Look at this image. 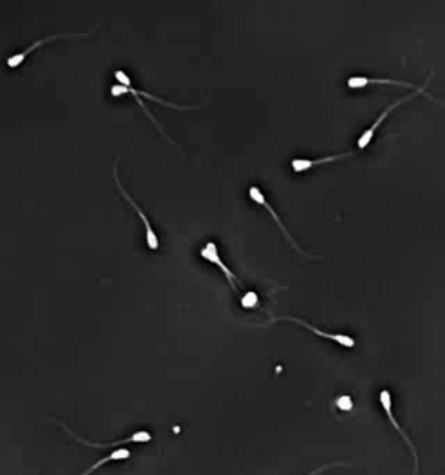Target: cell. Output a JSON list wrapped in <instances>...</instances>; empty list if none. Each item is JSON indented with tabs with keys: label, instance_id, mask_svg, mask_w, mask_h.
<instances>
[{
	"label": "cell",
	"instance_id": "cell-4",
	"mask_svg": "<svg viewBox=\"0 0 445 475\" xmlns=\"http://www.w3.org/2000/svg\"><path fill=\"white\" fill-rule=\"evenodd\" d=\"M91 35V31H85V34H63V35H51V37H44V38H41V41H37V42H34V44L30 45L28 49H24L23 52H17V55H13V56H9V58L6 59V63H7V68H17V66H21L24 63V59L28 58V56L31 55L34 51H38V49L42 48V45H45V44H51V42H54V41H65V38H85V37H89Z\"/></svg>",
	"mask_w": 445,
	"mask_h": 475
},
{
	"label": "cell",
	"instance_id": "cell-13",
	"mask_svg": "<svg viewBox=\"0 0 445 475\" xmlns=\"http://www.w3.org/2000/svg\"><path fill=\"white\" fill-rule=\"evenodd\" d=\"M240 303L244 309H254V306H258V295H256V292H247V295L240 299Z\"/></svg>",
	"mask_w": 445,
	"mask_h": 475
},
{
	"label": "cell",
	"instance_id": "cell-11",
	"mask_svg": "<svg viewBox=\"0 0 445 475\" xmlns=\"http://www.w3.org/2000/svg\"><path fill=\"white\" fill-rule=\"evenodd\" d=\"M351 155H353V152H344V153H341V155L322 157V159H301V157H298V159H294L293 162H291V166H293L294 173L299 174V173H305V171H309L315 166L336 162V160H341V159H344V157H351Z\"/></svg>",
	"mask_w": 445,
	"mask_h": 475
},
{
	"label": "cell",
	"instance_id": "cell-2",
	"mask_svg": "<svg viewBox=\"0 0 445 475\" xmlns=\"http://www.w3.org/2000/svg\"><path fill=\"white\" fill-rule=\"evenodd\" d=\"M418 94H423V96H426V98H428V99H432V101H437V103H439V99H437V98H433L432 94H425V92H421V91H418V92H412V94L404 96V98H400V99H398V101H395L393 105L386 106V110H384V112L381 113V115L377 117L376 120H374V122L371 124V126H369L367 129H365V131H362V134L358 136V139H357V146H358V150H364V148H367L369 145H371V143H372V139H374V136H376L377 129H379V126H381V124L384 122V120H386V117L390 115V113L393 112L395 108H398V106H400V105H404V103L411 101V99H412V98H416V96H418Z\"/></svg>",
	"mask_w": 445,
	"mask_h": 475
},
{
	"label": "cell",
	"instance_id": "cell-5",
	"mask_svg": "<svg viewBox=\"0 0 445 475\" xmlns=\"http://www.w3.org/2000/svg\"><path fill=\"white\" fill-rule=\"evenodd\" d=\"M249 197H251V201H254L256 204H259V206H263V207H265L266 211H268V213H270V216H272L273 220H275V223L279 225V228H280V230H282V234L286 235V237H287V241H289L291 244H293V248L296 249V251L299 253V255H302V256H308V258H315V256H312V255H308V253H305V251H302V249L299 248V246L296 244V241H294V239H293V235H291L289 232H287L286 225L282 223V220H280V218H279V214L275 213V209H273V207L270 206V202L266 201V197H265V194H263V192H261V188H259V187H256V185H254V187H251V188H249Z\"/></svg>",
	"mask_w": 445,
	"mask_h": 475
},
{
	"label": "cell",
	"instance_id": "cell-9",
	"mask_svg": "<svg viewBox=\"0 0 445 475\" xmlns=\"http://www.w3.org/2000/svg\"><path fill=\"white\" fill-rule=\"evenodd\" d=\"M430 80H432V77L426 78V84L423 85V87H416V85L409 84V82H404V80H393V78H371V77H360V75H355V77L348 78L346 84L350 89L367 87L369 84H393V85H402V87H409L414 92L421 91V92H425V94H430V92H426V87H428Z\"/></svg>",
	"mask_w": 445,
	"mask_h": 475
},
{
	"label": "cell",
	"instance_id": "cell-8",
	"mask_svg": "<svg viewBox=\"0 0 445 475\" xmlns=\"http://www.w3.org/2000/svg\"><path fill=\"white\" fill-rule=\"evenodd\" d=\"M200 256L205 260V262H209V263H212V265L218 267V269L223 271L224 277H226V281L230 282L231 289H233V291H237V289H238L237 275H235L233 271L228 269L226 265H224L221 256H219V251H218V246H216V242L209 241L207 244H205L204 248L200 249Z\"/></svg>",
	"mask_w": 445,
	"mask_h": 475
},
{
	"label": "cell",
	"instance_id": "cell-1",
	"mask_svg": "<svg viewBox=\"0 0 445 475\" xmlns=\"http://www.w3.org/2000/svg\"><path fill=\"white\" fill-rule=\"evenodd\" d=\"M113 75H115L117 82H119V84L113 85V87H112V96H115V98H119V96H124V94H136V96H140V98H147V99H149V101L160 103V105L169 106V108H174V110H195V108H198V106L176 105V103H169L162 98H156V96L149 94V92H147V91H138V89L133 87V82H131V78L127 77V73L124 70H117Z\"/></svg>",
	"mask_w": 445,
	"mask_h": 475
},
{
	"label": "cell",
	"instance_id": "cell-10",
	"mask_svg": "<svg viewBox=\"0 0 445 475\" xmlns=\"http://www.w3.org/2000/svg\"><path fill=\"white\" fill-rule=\"evenodd\" d=\"M379 402H381V406H383V409H384V413H386V416H388V420H390V423L393 425L395 427V430L398 432V435H400L402 439L405 441V444L411 448V451H412V455H414V462H416V467H414V470H416V474L419 472V463H418V451L414 449V444L411 442V439L407 437V434L404 432V428L398 425V421L395 420V416H393V411H391V394H390V390H381V394H379Z\"/></svg>",
	"mask_w": 445,
	"mask_h": 475
},
{
	"label": "cell",
	"instance_id": "cell-3",
	"mask_svg": "<svg viewBox=\"0 0 445 475\" xmlns=\"http://www.w3.org/2000/svg\"><path fill=\"white\" fill-rule=\"evenodd\" d=\"M119 157L115 159V164H113V180H115V185H117V188H119V192L122 194V197L126 199L127 202L131 204V207H133L134 211L138 213V216L141 218V221H143V225H145V230H147V246H148V249L149 251H156V249L160 248V239H159V235L155 234V230H153V227H152V223H149V220L147 218V214L143 213V209H141L140 206H138L136 202L133 201V197H131L129 194H127L126 190H124V187H122V183H120V178H119Z\"/></svg>",
	"mask_w": 445,
	"mask_h": 475
},
{
	"label": "cell",
	"instance_id": "cell-14",
	"mask_svg": "<svg viewBox=\"0 0 445 475\" xmlns=\"http://www.w3.org/2000/svg\"><path fill=\"white\" fill-rule=\"evenodd\" d=\"M337 406H340L341 409H350V407L353 406V404H351V399H350V397H346V395H344V397H340V399H337Z\"/></svg>",
	"mask_w": 445,
	"mask_h": 475
},
{
	"label": "cell",
	"instance_id": "cell-7",
	"mask_svg": "<svg viewBox=\"0 0 445 475\" xmlns=\"http://www.w3.org/2000/svg\"><path fill=\"white\" fill-rule=\"evenodd\" d=\"M275 320H289V322H294V324H298V326L305 327V329L312 331V333H313V334H316V336L326 338V339H330V341L337 343V345L344 346V348H353V346H355V339L351 338V336H348V334H341V333H327V331L319 329V327L312 326V324L305 322V320L298 319V317H275V319H273V322H275Z\"/></svg>",
	"mask_w": 445,
	"mask_h": 475
},
{
	"label": "cell",
	"instance_id": "cell-15",
	"mask_svg": "<svg viewBox=\"0 0 445 475\" xmlns=\"http://www.w3.org/2000/svg\"><path fill=\"white\" fill-rule=\"evenodd\" d=\"M334 467H344V463H334V465H326V467H322V469L313 470V472H309L308 475H319L320 472H326L327 469H334Z\"/></svg>",
	"mask_w": 445,
	"mask_h": 475
},
{
	"label": "cell",
	"instance_id": "cell-12",
	"mask_svg": "<svg viewBox=\"0 0 445 475\" xmlns=\"http://www.w3.org/2000/svg\"><path fill=\"white\" fill-rule=\"evenodd\" d=\"M129 458H131V451H129V449H120L119 448V449H115V451H113V453H110L108 456H105V458H103V460L96 462L94 465L89 467V469L85 470V472H82L80 475H91L92 472H94V470H98L99 467H103V465H105V463H108V462H119V460H129Z\"/></svg>",
	"mask_w": 445,
	"mask_h": 475
},
{
	"label": "cell",
	"instance_id": "cell-6",
	"mask_svg": "<svg viewBox=\"0 0 445 475\" xmlns=\"http://www.w3.org/2000/svg\"><path fill=\"white\" fill-rule=\"evenodd\" d=\"M59 425H61V427H63V430H66L70 435H72L75 441L80 442V444H84V446H89V448H94V449L117 448V446L127 444V442H133V444H147V442L152 441V435H149L147 430H138V432H134V434L131 435V437L122 439V441H119V442H105V444H99V442H89V441H85V439L78 437V435L73 434V430H70V428L66 427V425H63V423H59Z\"/></svg>",
	"mask_w": 445,
	"mask_h": 475
}]
</instances>
